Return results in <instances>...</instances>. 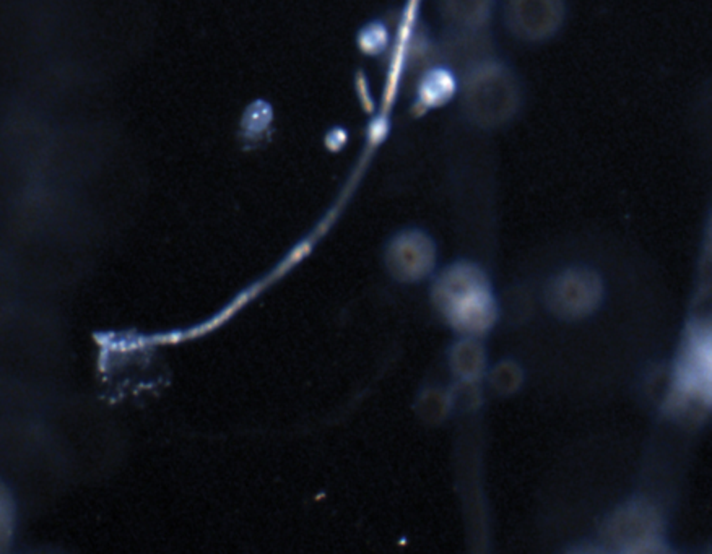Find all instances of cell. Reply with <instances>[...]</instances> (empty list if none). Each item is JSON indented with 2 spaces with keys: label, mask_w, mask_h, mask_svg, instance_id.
<instances>
[{
  "label": "cell",
  "mask_w": 712,
  "mask_h": 554,
  "mask_svg": "<svg viewBox=\"0 0 712 554\" xmlns=\"http://www.w3.org/2000/svg\"><path fill=\"white\" fill-rule=\"evenodd\" d=\"M348 141V132L344 127H334L327 132L325 146L329 151H340Z\"/></svg>",
  "instance_id": "7"
},
{
  "label": "cell",
  "mask_w": 712,
  "mask_h": 554,
  "mask_svg": "<svg viewBox=\"0 0 712 554\" xmlns=\"http://www.w3.org/2000/svg\"><path fill=\"white\" fill-rule=\"evenodd\" d=\"M458 82L451 68L444 65H432L421 73L416 85V99L413 109L423 114L425 111L444 106L456 96Z\"/></svg>",
  "instance_id": "4"
},
{
  "label": "cell",
  "mask_w": 712,
  "mask_h": 554,
  "mask_svg": "<svg viewBox=\"0 0 712 554\" xmlns=\"http://www.w3.org/2000/svg\"><path fill=\"white\" fill-rule=\"evenodd\" d=\"M602 298L599 278L587 270H569L556 279L551 289L553 309L566 317L592 313Z\"/></svg>",
  "instance_id": "3"
},
{
  "label": "cell",
  "mask_w": 712,
  "mask_h": 554,
  "mask_svg": "<svg viewBox=\"0 0 712 554\" xmlns=\"http://www.w3.org/2000/svg\"><path fill=\"white\" fill-rule=\"evenodd\" d=\"M273 124V108L266 99H256L244 109L239 120V135L247 145H257L266 139Z\"/></svg>",
  "instance_id": "5"
},
{
  "label": "cell",
  "mask_w": 712,
  "mask_h": 554,
  "mask_svg": "<svg viewBox=\"0 0 712 554\" xmlns=\"http://www.w3.org/2000/svg\"><path fill=\"white\" fill-rule=\"evenodd\" d=\"M678 397L698 400L709 397L711 389V341L709 334L696 330L688 336L675 372Z\"/></svg>",
  "instance_id": "2"
},
{
  "label": "cell",
  "mask_w": 712,
  "mask_h": 554,
  "mask_svg": "<svg viewBox=\"0 0 712 554\" xmlns=\"http://www.w3.org/2000/svg\"><path fill=\"white\" fill-rule=\"evenodd\" d=\"M435 298L446 319L466 334L488 330L496 315L487 278L472 265H457L447 270L436 284Z\"/></svg>",
  "instance_id": "1"
},
{
  "label": "cell",
  "mask_w": 712,
  "mask_h": 554,
  "mask_svg": "<svg viewBox=\"0 0 712 554\" xmlns=\"http://www.w3.org/2000/svg\"><path fill=\"white\" fill-rule=\"evenodd\" d=\"M356 44L366 56H381L389 46V30L381 20H374L358 31Z\"/></svg>",
  "instance_id": "6"
}]
</instances>
